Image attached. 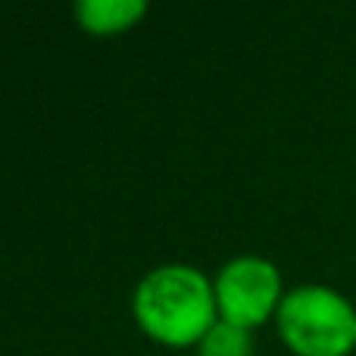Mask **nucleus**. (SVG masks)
Returning <instances> with one entry per match:
<instances>
[{
  "mask_svg": "<svg viewBox=\"0 0 356 356\" xmlns=\"http://www.w3.org/2000/svg\"><path fill=\"white\" fill-rule=\"evenodd\" d=\"M131 316L156 344L197 347L219 322L213 278L191 263L156 266L135 284Z\"/></svg>",
  "mask_w": 356,
  "mask_h": 356,
  "instance_id": "nucleus-1",
  "label": "nucleus"
},
{
  "mask_svg": "<svg viewBox=\"0 0 356 356\" xmlns=\"http://www.w3.org/2000/svg\"><path fill=\"white\" fill-rule=\"evenodd\" d=\"M282 344L294 356H350L356 353V307L332 284L288 288L275 313Z\"/></svg>",
  "mask_w": 356,
  "mask_h": 356,
  "instance_id": "nucleus-2",
  "label": "nucleus"
},
{
  "mask_svg": "<svg viewBox=\"0 0 356 356\" xmlns=\"http://www.w3.org/2000/svg\"><path fill=\"white\" fill-rule=\"evenodd\" d=\"M216 309L222 322L257 332L266 322H275V313L284 300L282 269L269 257L259 253H241L219 266L213 275Z\"/></svg>",
  "mask_w": 356,
  "mask_h": 356,
  "instance_id": "nucleus-3",
  "label": "nucleus"
},
{
  "mask_svg": "<svg viewBox=\"0 0 356 356\" xmlns=\"http://www.w3.org/2000/svg\"><path fill=\"white\" fill-rule=\"evenodd\" d=\"M147 0H79L72 6L88 35H119L147 16Z\"/></svg>",
  "mask_w": 356,
  "mask_h": 356,
  "instance_id": "nucleus-4",
  "label": "nucleus"
},
{
  "mask_svg": "<svg viewBox=\"0 0 356 356\" xmlns=\"http://www.w3.org/2000/svg\"><path fill=\"white\" fill-rule=\"evenodd\" d=\"M194 350L197 356H253V332L219 319Z\"/></svg>",
  "mask_w": 356,
  "mask_h": 356,
  "instance_id": "nucleus-5",
  "label": "nucleus"
}]
</instances>
